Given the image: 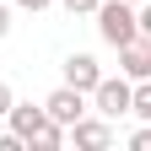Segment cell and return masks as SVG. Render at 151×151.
<instances>
[{
	"label": "cell",
	"mask_w": 151,
	"mask_h": 151,
	"mask_svg": "<svg viewBox=\"0 0 151 151\" xmlns=\"http://www.w3.org/2000/svg\"><path fill=\"white\" fill-rule=\"evenodd\" d=\"M129 151H151V124H140V129H129Z\"/></svg>",
	"instance_id": "cell-11"
},
{
	"label": "cell",
	"mask_w": 151,
	"mask_h": 151,
	"mask_svg": "<svg viewBox=\"0 0 151 151\" xmlns=\"http://www.w3.org/2000/svg\"><path fill=\"white\" fill-rule=\"evenodd\" d=\"M65 140H76L81 151H108V146H113V119H103V113H81V119L65 129Z\"/></svg>",
	"instance_id": "cell-4"
},
{
	"label": "cell",
	"mask_w": 151,
	"mask_h": 151,
	"mask_svg": "<svg viewBox=\"0 0 151 151\" xmlns=\"http://www.w3.org/2000/svg\"><path fill=\"white\" fill-rule=\"evenodd\" d=\"M129 6H140V0H129Z\"/></svg>",
	"instance_id": "cell-16"
},
{
	"label": "cell",
	"mask_w": 151,
	"mask_h": 151,
	"mask_svg": "<svg viewBox=\"0 0 151 151\" xmlns=\"http://www.w3.org/2000/svg\"><path fill=\"white\" fill-rule=\"evenodd\" d=\"M49 6H54V0H16V11H32V16H38V11H49Z\"/></svg>",
	"instance_id": "cell-13"
},
{
	"label": "cell",
	"mask_w": 151,
	"mask_h": 151,
	"mask_svg": "<svg viewBox=\"0 0 151 151\" xmlns=\"http://www.w3.org/2000/svg\"><path fill=\"white\" fill-rule=\"evenodd\" d=\"M129 97H135V81L119 70V76H103L97 86H92V113H103V119H124L129 113Z\"/></svg>",
	"instance_id": "cell-2"
},
{
	"label": "cell",
	"mask_w": 151,
	"mask_h": 151,
	"mask_svg": "<svg viewBox=\"0 0 151 151\" xmlns=\"http://www.w3.org/2000/svg\"><path fill=\"white\" fill-rule=\"evenodd\" d=\"M11 38V11H6V0H0V43Z\"/></svg>",
	"instance_id": "cell-15"
},
{
	"label": "cell",
	"mask_w": 151,
	"mask_h": 151,
	"mask_svg": "<svg viewBox=\"0 0 151 151\" xmlns=\"http://www.w3.org/2000/svg\"><path fill=\"white\" fill-rule=\"evenodd\" d=\"M140 38H151V0H140Z\"/></svg>",
	"instance_id": "cell-14"
},
{
	"label": "cell",
	"mask_w": 151,
	"mask_h": 151,
	"mask_svg": "<svg viewBox=\"0 0 151 151\" xmlns=\"http://www.w3.org/2000/svg\"><path fill=\"white\" fill-rule=\"evenodd\" d=\"M60 6H65L70 16H92V11H97V6H103V0H60Z\"/></svg>",
	"instance_id": "cell-10"
},
{
	"label": "cell",
	"mask_w": 151,
	"mask_h": 151,
	"mask_svg": "<svg viewBox=\"0 0 151 151\" xmlns=\"http://www.w3.org/2000/svg\"><path fill=\"white\" fill-rule=\"evenodd\" d=\"M43 113H49L54 124H65V129H70L76 119H81V113H92V97H86V92H76V86H65V81H60V86H54L49 97H43Z\"/></svg>",
	"instance_id": "cell-3"
},
{
	"label": "cell",
	"mask_w": 151,
	"mask_h": 151,
	"mask_svg": "<svg viewBox=\"0 0 151 151\" xmlns=\"http://www.w3.org/2000/svg\"><path fill=\"white\" fill-rule=\"evenodd\" d=\"M92 16H97V38L108 49H124L140 38V6H129V0H103Z\"/></svg>",
	"instance_id": "cell-1"
},
{
	"label": "cell",
	"mask_w": 151,
	"mask_h": 151,
	"mask_svg": "<svg viewBox=\"0 0 151 151\" xmlns=\"http://www.w3.org/2000/svg\"><path fill=\"white\" fill-rule=\"evenodd\" d=\"M103 81V65H97V54H70L65 60V86H76V92H86L92 97V86Z\"/></svg>",
	"instance_id": "cell-5"
},
{
	"label": "cell",
	"mask_w": 151,
	"mask_h": 151,
	"mask_svg": "<svg viewBox=\"0 0 151 151\" xmlns=\"http://www.w3.org/2000/svg\"><path fill=\"white\" fill-rule=\"evenodd\" d=\"M129 119L151 124V76H146V81H135V97H129Z\"/></svg>",
	"instance_id": "cell-9"
},
{
	"label": "cell",
	"mask_w": 151,
	"mask_h": 151,
	"mask_svg": "<svg viewBox=\"0 0 151 151\" xmlns=\"http://www.w3.org/2000/svg\"><path fill=\"white\" fill-rule=\"evenodd\" d=\"M11 103H16V92H11V81H0V119L11 113Z\"/></svg>",
	"instance_id": "cell-12"
},
{
	"label": "cell",
	"mask_w": 151,
	"mask_h": 151,
	"mask_svg": "<svg viewBox=\"0 0 151 151\" xmlns=\"http://www.w3.org/2000/svg\"><path fill=\"white\" fill-rule=\"evenodd\" d=\"M27 146H32V151H60V146H65V124L43 119V124H38L32 135H27Z\"/></svg>",
	"instance_id": "cell-8"
},
{
	"label": "cell",
	"mask_w": 151,
	"mask_h": 151,
	"mask_svg": "<svg viewBox=\"0 0 151 151\" xmlns=\"http://www.w3.org/2000/svg\"><path fill=\"white\" fill-rule=\"evenodd\" d=\"M43 119H49V113H43V103H11V113H6L11 135H22V140H27V135H32Z\"/></svg>",
	"instance_id": "cell-7"
},
{
	"label": "cell",
	"mask_w": 151,
	"mask_h": 151,
	"mask_svg": "<svg viewBox=\"0 0 151 151\" xmlns=\"http://www.w3.org/2000/svg\"><path fill=\"white\" fill-rule=\"evenodd\" d=\"M119 70L129 76V81H146L151 76V38H135V43L119 49Z\"/></svg>",
	"instance_id": "cell-6"
}]
</instances>
